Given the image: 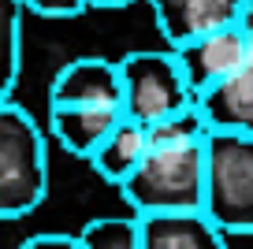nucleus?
I'll use <instances>...</instances> for the list:
<instances>
[{
    "instance_id": "4",
    "label": "nucleus",
    "mask_w": 253,
    "mask_h": 249,
    "mask_svg": "<svg viewBox=\"0 0 253 249\" xmlns=\"http://www.w3.org/2000/svg\"><path fill=\"white\" fill-rule=\"evenodd\" d=\"M119 75H123V116L142 126H153L194 104V89L175 52L157 48L126 52L119 60Z\"/></svg>"
},
{
    "instance_id": "3",
    "label": "nucleus",
    "mask_w": 253,
    "mask_h": 249,
    "mask_svg": "<svg viewBox=\"0 0 253 249\" xmlns=\"http://www.w3.org/2000/svg\"><path fill=\"white\" fill-rule=\"evenodd\" d=\"M205 212L223 234H253V138L209 134Z\"/></svg>"
},
{
    "instance_id": "5",
    "label": "nucleus",
    "mask_w": 253,
    "mask_h": 249,
    "mask_svg": "<svg viewBox=\"0 0 253 249\" xmlns=\"http://www.w3.org/2000/svg\"><path fill=\"white\" fill-rule=\"evenodd\" d=\"M48 108H119L123 112V75L119 60L79 56L56 71L48 86Z\"/></svg>"
},
{
    "instance_id": "14",
    "label": "nucleus",
    "mask_w": 253,
    "mask_h": 249,
    "mask_svg": "<svg viewBox=\"0 0 253 249\" xmlns=\"http://www.w3.org/2000/svg\"><path fill=\"white\" fill-rule=\"evenodd\" d=\"M23 8L41 19H75L89 8V0H23Z\"/></svg>"
},
{
    "instance_id": "1",
    "label": "nucleus",
    "mask_w": 253,
    "mask_h": 249,
    "mask_svg": "<svg viewBox=\"0 0 253 249\" xmlns=\"http://www.w3.org/2000/svg\"><path fill=\"white\" fill-rule=\"evenodd\" d=\"M205 145H149L145 160L123 182L130 216H179L205 208Z\"/></svg>"
},
{
    "instance_id": "8",
    "label": "nucleus",
    "mask_w": 253,
    "mask_h": 249,
    "mask_svg": "<svg viewBox=\"0 0 253 249\" xmlns=\"http://www.w3.org/2000/svg\"><path fill=\"white\" fill-rule=\"evenodd\" d=\"M198 112L216 134H250L253 138V56L198 97Z\"/></svg>"
},
{
    "instance_id": "6",
    "label": "nucleus",
    "mask_w": 253,
    "mask_h": 249,
    "mask_svg": "<svg viewBox=\"0 0 253 249\" xmlns=\"http://www.w3.org/2000/svg\"><path fill=\"white\" fill-rule=\"evenodd\" d=\"M171 52L179 56V67H182V75H186L190 89H194V101H198L205 89H212L216 82H223L227 75H235L253 56L238 26H223V30L201 34V38L171 48Z\"/></svg>"
},
{
    "instance_id": "10",
    "label": "nucleus",
    "mask_w": 253,
    "mask_h": 249,
    "mask_svg": "<svg viewBox=\"0 0 253 249\" xmlns=\"http://www.w3.org/2000/svg\"><path fill=\"white\" fill-rule=\"evenodd\" d=\"M119 123H123V112L119 108H48V130H52V138L67 153L82 156V160H89L97 153V145Z\"/></svg>"
},
{
    "instance_id": "13",
    "label": "nucleus",
    "mask_w": 253,
    "mask_h": 249,
    "mask_svg": "<svg viewBox=\"0 0 253 249\" xmlns=\"http://www.w3.org/2000/svg\"><path fill=\"white\" fill-rule=\"evenodd\" d=\"M75 238H79V249H142V219L101 216V219H89Z\"/></svg>"
},
{
    "instance_id": "16",
    "label": "nucleus",
    "mask_w": 253,
    "mask_h": 249,
    "mask_svg": "<svg viewBox=\"0 0 253 249\" xmlns=\"http://www.w3.org/2000/svg\"><path fill=\"white\" fill-rule=\"evenodd\" d=\"M238 30H242V38H246V45H250V52H253V0H246L242 4V11H238Z\"/></svg>"
},
{
    "instance_id": "12",
    "label": "nucleus",
    "mask_w": 253,
    "mask_h": 249,
    "mask_svg": "<svg viewBox=\"0 0 253 249\" xmlns=\"http://www.w3.org/2000/svg\"><path fill=\"white\" fill-rule=\"evenodd\" d=\"M23 0H0V104L11 101L23 63Z\"/></svg>"
},
{
    "instance_id": "7",
    "label": "nucleus",
    "mask_w": 253,
    "mask_h": 249,
    "mask_svg": "<svg viewBox=\"0 0 253 249\" xmlns=\"http://www.w3.org/2000/svg\"><path fill=\"white\" fill-rule=\"evenodd\" d=\"M149 4L160 38L171 48H179L201 34L235 26L246 0H149Z\"/></svg>"
},
{
    "instance_id": "11",
    "label": "nucleus",
    "mask_w": 253,
    "mask_h": 249,
    "mask_svg": "<svg viewBox=\"0 0 253 249\" xmlns=\"http://www.w3.org/2000/svg\"><path fill=\"white\" fill-rule=\"evenodd\" d=\"M145 153H149V126H142V123L123 116V123L89 156V167H93L101 179H108L112 186H123V182L130 179V171L145 160Z\"/></svg>"
},
{
    "instance_id": "2",
    "label": "nucleus",
    "mask_w": 253,
    "mask_h": 249,
    "mask_svg": "<svg viewBox=\"0 0 253 249\" xmlns=\"http://www.w3.org/2000/svg\"><path fill=\"white\" fill-rule=\"evenodd\" d=\"M48 194V145L15 101L0 104V219H23Z\"/></svg>"
},
{
    "instance_id": "9",
    "label": "nucleus",
    "mask_w": 253,
    "mask_h": 249,
    "mask_svg": "<svg viewBox=\"0 0 253 249\" xmlns=\"http://www.w3.org/2000/svg\"><path fill=\"white\" fill-rule=\"evenodd\" d=\"M138 219H142V249H227V234L205 212Z\"/></svg>"
},
{
    "instance_id": "15",
    "label": "nucleus",
    "mask_w": 253,
    "mask_h": 249,
    "mask_svg": "<svg viewBox=\"0 0 253 249\" xmlns=\"http://www.w3.org/2000/svg\"><path fill=\"white\" fill-rule=\"evenodd\" d=\"M19 249H79V238L71 234H56V231H45V234H30Z\"/></svg>"
},
{
    "instance_id": "17",
    "label": "nucleus",
    "mask_w": 253,
    "mask_h": 249,
    "mask_svg": "<svg viewBox=\"0 0 253 249\" xmlns=\"http://www.w3.org/2000/svg\"><path fill=\"white\" fill-rule=\"evenodd\" d=\"M126 4H134V0H89V8H104V11H112V8H126Z\"/></svg>"
}]
</instances>
